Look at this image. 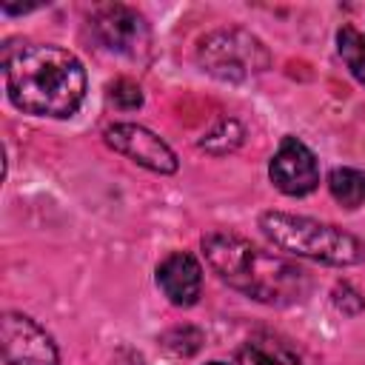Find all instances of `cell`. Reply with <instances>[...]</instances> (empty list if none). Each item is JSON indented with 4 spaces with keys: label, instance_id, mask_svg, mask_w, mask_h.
Returning <instances> with one entry per match:
<instances>
[{
    "label": "cell",
    "instance_id": "cell-5",
    "mask_svg": "<svg viewBox=\"0 0 365 365\" xmlns=\"http://www.w3.org/2000/svg\"><path fill=\"white\" fill-rule=\"evenodd\" d=\"M91 29H94L97 40L114 54H123L131 60L148 54L151 29H148L145 17L131 6H120V3L100 6L91 14Z\"/></svg>",
    "mask_w": 365,
    "mask_h": 365
},
{
    "label": "cell",
    "instance_id": "cell-9",
    "mask_svg": "<svg viewBox=\"0 0 365 365\" xmlns=\"http://www.w3.org/2000/svg\"><path fill=\"white\" fill-rule=\"evenodd\" d=\"M157 285L168 297L171 305L188 308L200 299L202 291V268L194 254L174 251L157 265Z\"/></svg>",
    "mask_w": 365,
    "mask_h": 365
},
{
    "label": "cell",
    "instance_id": "cell-13",
    "mask_svg": "<svg viewBox=\"0 0 365 365\" xmlns=\"http://www.w3.org/2000/svg\"><path fill=\"white\" fill-rule=\"evenodd\" d=\"M336 46H339V54L348 63L351 74L365 86V37L354 26H342L336 34Z\"/></svg>",
    "mask_w": 365,
    "mask_h": 365
},
{
    "label": "cell",
    "instance_id": "cell-3",
    "mask_svg": "<svg viewBox=\"0 0 365 365\" xmlns=\"http://www.w3.org/2000/svg\"><path fill=\"white\" fill-rule=\"evenodd\" d=\"M259 228L262 234L282 251L305 257V259H317L325 265H356L365 259V245L331 225V222H319L311 217H297V214H285V211H265L259 217Z\"/></svg>",
    "mask_w": 365,
    "mask_h": 365
},
{
    "label": "cell",
    "instance_id": "cell-7",
    "mask_svg": "<svg viewBox=\"0 0 365 365\" xmlns=\"http://www.w3.org/2000/svg\"><path fill=\"white\" fill-rule=\"evenodd\" d=\"M106 143L125 154L128 160H134L137 165L154 171V174H174L180 168V160L177 154L171 151V145L157 137L151 128L145 125H137V123H114L106 128Z\"/></svg>",
    "mask_w": 365,
    "mask_h": 365
},
{
    "label": "cell",
    "instance_id": "cell-1",
    "mask_svg": "<svg viewBox=\"0 0 365 365\" xmlns=\"http://www.w3.org/2000/svg\"><path fill=\"white\" fill-rule=\"evenodd\" d=\"M3 77L9 100L34 117H71L86 100V68L60 46L6 48Z\"/></svg>",
    "mask_w": 365,
    "mask_h": 365
},
{
    "label": "cell",
    "instance_id": "cell-2",
    "mask_svg": "<svg viewBox=\"0 0 365 365\" xmlns=\"http://www.w3.org/2000/svg\"><path fill=\"white\" fill-rule=\"evenodd\" d=\"M202 251L222 282L257 302L291 305L299 302L308 291V277L299 265L271 251H262L240 234L211 231L202 237Z\"/></svg>",
    "mask_w": 365,
    "mask_h": 365
},
{
    "label": "cell",
    "instance_id": "cell-8",
    "mask_svg": "<svg viewBox=\"0 0 365 365\" xmlns=\"http://www.w3.org/2000/svg\"><path fill=\"white\" fill-rule=\"evenodd\" d=\"M271 182L288 197H305L319 185V165L314 151L299 137H282L268 163Z\"/></svg>",
    "mask_w": 365,
    "mask_h": 365
},
{
    "label": "cell",
    "instance_id": "cell-11",
    "mask_svg": "<svg viewBox=\"0 0 365 365\" xmlns=\"http://www.w3.org/2000/svg\"><path fill=\"white\" fill-rule=\"evenodd\" d=\"M331 197L345 208H359L365 202V171L359 168H334L328 174Z\"/></svg>",
    "mask_w": 365,
    "mask_h": 365
},
{
    "label": "cell",
    "instance_id": "cell-14",
    "mask_svg": "<svg viewBox=\"0 0 365 365\" xmlns=\"http://www.w3.org/2000/svg\"><path fill=\"white\" fill-rule=\"evenodd\" d=\"M111 103L117 106V108H140L143 106V91H140V86L137 83H131V80H125V77H120V80H114L111 83Z\"/></svg>",
    "mask_w": 365,
    "mask_h": 365
},
{
    "label": "cell",
    "instance_id": "cell-15",
    "mask_svg": "<svg viewBox=\"0 0 365 365\" xmlns=\"http://www.w3.org/2000/svg\"><path fill=\"white\" fill-rule=\"evenodd\" d=\"M208 365H225V362H208Z\"/></svg>",
    "mask_w": 365,
    "mask_h": 365
},
{
    "label": "cell",
    "instance_id": "cell-4",
    "mask_svg": "<svg viewBox=\"0 0 365 365\" xmlns=\"http://www.w3.org/2000/svg\"><path fill=\"white\" fill-rule=\"evenodd\" d=\"M197 63L202 71H208L217 80L242 83L248 77H257L268 68L271 54L262 46L259 37H254L245 29H217L208 31L197 46Z\"/></svg>",
    "mask_w": 365,
    "mask_h": 365
},
{
    "label": "cell",
    "instance_id": "cell-12",
    "mask_svg": "<svg viewBox=\"0 0 365 365\" xmlns=\"http://www.w3.org/2000/svg\"><path fill=\"white\" fill-rule=\"evenodd\" d=\"M242 137H245L242 125H240L234 117H222V120H217V123L202 134L200 148L208 151V154H217V157H220V154L234 151V148L242 143Z\"/></svg>",
    "mask_w": 365,
    "mask_h": 365
},
{
    "label": "cell",
    "instance_id": "cell-6",
    "mask_svg": "<svg viewBox=\"0 0 365 365\" xmlns=\"http://www.w3.org/2000/svg\"><path fill=\"white\" fill-rule=\"evenodd\" d=\"M0 339L9 365H60L54 339L26 314L9 311L0 319Z\"/></svg>",
    "mask_w": 365,
    "mask_h": 365
},
{
    "label": "cell",
    "instance_id": "cell-10",
    "mask_svg": "<svg viewBox=\"0 0 365 365\" xmlns=\"http://www.w3.org/2000/svg\"><path fill=\"white\" fill-rule=\"evenodd\" d=\"M237 356H240V365H302L299 354L268 331L251 334L242 342Z\"/></svg>",
    "mask_w": 365,
    "mask_h": 365
}]
</instances>
